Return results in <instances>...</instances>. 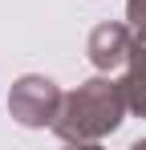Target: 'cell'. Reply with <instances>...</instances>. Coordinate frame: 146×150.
I'll return each instance as SVG.
<instances>
[{"mask_svg":"<svg viewBox=\"0 0 146 150\" xmlns=\"http://www.w3.org/2000/svg\"><path fill=\"white\" fill-rule=\"evenodd\" d=\"M61 101H65V93L57 89V81H49L41 73H28L21 81H12V89H8V114L21 126H28V130H41V126L57 122Z\"/></svg>","mask_w":146,"mask_h":150,"instance_id":"obj_2","label":"cell"},{"mask_svg":"<svg viewBox=\"0 0 146 150\" xmlns=\"http://www.w3.org/2000/svg\"><path fill=\"white\" fill-rule=\"evenodd\" d=\"M126 21L134 28V37L146 41V0H126Z\"/></svg>","mask_w":146,"mask_h":150,"instance_id":"obj_5","label":"cell"},{"mask_svg":"<svg viewBox=\"0 0 146 150\" xmlns=\"http://www.w3.org/2000/svg\"><path fill=\"white\" fill-rule=\"evenodd\" d=\"M122 89H126V105H130V114L146 118V41H138V37H134L130 57H126Z\"/></svg>","mask_w":146,"mask_h":150,"instance_id":"obj_4","label":"cell"},{"mask_svg":"<svg viewBox=\"0 0 146 150\" xmlns=\"http://www.w3.org/2000/svg\"><path fill=\"white\" fill-rule=\"evenodd\" d=\"M130 49H134V28L118 25V21L97 25L94 33H89V41H85V53H89L94 69H101V73H114L118 65H126Z\"/></svg>","mask_w":146,"mask_h":150,"instance_id":"obj_3","label":"cell"},{"mask_svg":"<svg viewBox=\"0 0 146 150\" xmlns=\"http://www.w3.org/2000/svg\"><path fill=\"white\" fill-rule=\"evenodd\" d=\"M126 89L122 81L97 73L89 81H81L73 93H65L61 101V114H57V138L61 142H77V146H89V142H101L106 134H114L126 118Z\"/></svg>","mask_w":146,"mask_h":150,"instance_id":"obj_1","label":"cell"}]
</instances>
